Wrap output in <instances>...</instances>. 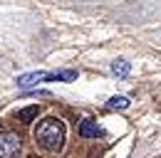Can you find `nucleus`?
Returning <instances> with one entry per match:
<instances>
[{"instance_id":"nucleus-1","label":"nucleus","mask_w":161,"mask_h":158,"mask_svg":"<svg viewBox=\"0 0 161 158\" xmlns=\"http://www.w3.org/2000/svg\"><path fill=\"white\" fill-rule=\"evenodd\" d=\"M35 143L47 153H57L64 146V124L55 116L42 118L35 126Z\"/></svg>"},{"instance_id":"nucleus-2","label":"nucleus","mask_w":161,"mask_h":158,"mask_svg":"<svg viewBox=\"0 0 161 158\" xmlns=\"http://www.w3.org/2000/svg\"><path fill=\"white\" fill-rule=\"evenodd\" d=\"M22 153V138L13 131L0 134V158H20Z\"/></svg>"},{"instance_id":"nucleus-3","label":"nucleus","mask_w":161,"mask_h":158,"mask_svg":"<svg viewBox=\"0 0 161 158\" xmlns=\"http://www.w3.org/2000/svg\"><path fill=\"white\" fill-rule=\"evenodd\" d=\"M80 136L82 138H97V136H102L99 124H97L94 118H84V121L80 124Z\"/></svg>"},{"instance_id":"nucleus-4","label":"nucleus","mask_w":161,"mask_h":158,"mask_svg":"<svg viewBox=\"0 0 161 158\" xmlns=\"http://www.w3.org/2000/svg\"><path fill=\"white\" fill-rule=\"evenodd\" d=\"M77 69H64V72H45V82H75Z\"/></svg>"},{"instance_id":"nucleus-5","label":"nucleus","mask_w":161,"mask_h":158,"mask_svg":"<svg viewBox=\"0 0 161 158\" xmlns=\"http://www.w3.org/2000/svg\"><path fill=\"white\" fill-rule=\"evenodd\" d=\"M37 82H45V72H30V74H22V77H18V87L27 89V87H35Z\"/></svg>"},{"instance_id":"nucleus-6","label":"nucleus","mask_w":161,"mask_h":158,"mask_svg":"<svg viewBox=\"0 0 161 158\" xmlns=\"http://www.w3.org/2000/svg\"><path fill=\"white\" fill-rule=\"evenodd\" d=\"M37 114H40V106H37V104L25 106V109H20V111H18V121H22V124H30V121H35V118H37Z\"/></svg>"},{"instance_id":"nucleus-7","label":"nucleus","mask_w":161,"mask_h":158,"mask_svg":"<svg viewBox=\"0 0 161 158\" xmlns=\"http://www.w3.org/2000/svg\"><path fill=\"white\" fill-rule=\"evenodd\" d=\"M131 72V62H126V59H117V62H112V74H117V77H126Z\"/></svg>"},{"instance_id":"nucleus-8","label":"nucleus","mask_w":161,"mask_h":158,"mask_svg":"<svg viewBox=\"0 0 161 158\" xmlns=\"http://www.w3.org/2000/svg\"><path fill=\"white\" fill-rule=\"evenodd\" d=\"M129 104H131V101H129V97H112L109 99V101H107V106H109V109H129Z\"/></svg>"}]
</instances>
